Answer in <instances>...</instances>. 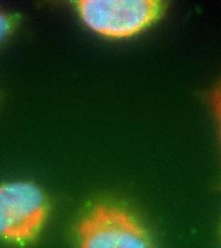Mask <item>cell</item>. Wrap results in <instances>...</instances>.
Here are the masks:
<instances>
[{
  "label": "cell",
  "instance_id": "5b68a950",
  "mask_svg": "<svg viewBox=\"0 0 221 248\" xmlns=\"http://www.w3.org/2000/svg\"><path fill=\"white\" fill-rule=\"evenodd\" d=\"M13 26L11 16L0 10V42L10 33Z\"/></svg>",
  "mask_w": 221,
  "mask_h": 248
},
{
  "label": "cell",
  "instance_id": "7a4b0ae2",
  "mask_svg": "<svg viewBox=\"0 0 221 248\" xmlns=\"http://www.w3.org/2000/svg\"><path fill=\"white\" fill-rule=\"evenodd\" d=\"M79 248H155L141 222L126 209L98 203L88 210L76 226Z\"/></svg>",
  "mask_w": 221,
  "mask_h": 248
},
{
  "label": "cell",
  "instance_id": "277c9868",
  "mask_svg": "<svg viewBox=\"0 0 221 248\" xmlns=\"http://www.w3.org/2000/svg\"><path fill=\"white\" fill-rule=\"evenodd\" d=\"M211 102H212L214 113H215L218 123H219V129H220V136H221V82L216 86L214 92L212 93Z\"/></svg>",
  "mask_w": 221,
  "mask_h": 248
},
{
  "label": "cell",
  "instance_id": "3957f363",
  "mask_svg": "<svg viewBox=\"0 0 221 248\" xmlns=\"http://www.w3.org/2000/svg\"><path fill=\"white\" fill-rule=\"evenodd\" d=\"M49 203L38 186L27 182L0 186V239L23 246L34 241L48 217Z\"/></svg>",
  "mask_w": 221,
  "mask_h": 248
},
{
  "label": "cell",
  "instance_id": "6da1fadb",
  "mask_svg": "<svg viewBox=\"0 0 221 248\" xmlns=\"http://www.w3.org/2000/svg\"><path fill=\"white\" fill-rule=\"evenodd\" d=\"M83 23L112 39L129 38L160 17L163 4L157 0H79L75 2Z\"/></svg>",
  "mask_w": 221,
  "mask_h": 248
}]
</instances>
